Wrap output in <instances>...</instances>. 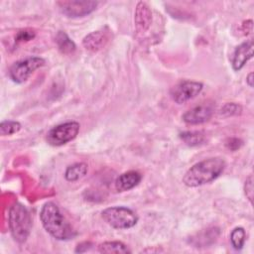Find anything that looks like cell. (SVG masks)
<instances>
[{
  "instance_id": "10",
  "label": "cell",
  "mask_w": 254,
  "mask_h": 254,
  "mask_svg": "<svg viewBox=\"0 0 254 254\" xmlns=\"http://www.w3.org/2000/svg\"><path fill=\"white\" fill-rule=\"evenodd\" d=\"M253 57V42L247 41L239 45L232 56L231 64L234 70L241 69L244 64Z\"/></svg>"
},
{
  "instance_id": "3",
  "label": "cell",
  "mask_w": 254,
  "mask_h": 254,
  "mask_svg": "<svg viewBox=\"0 0 254 254\" xmlns=\"http://www.w3.org/2000/svg\"><path fill=\"white\" fill-rule=\"evenodd\" d=\"M8 224L13 238L19 243H24L30 235L32 220L29 211L22 203L15 202L11 205L8 214Z\"/></svg>"
},
{
  "instance_id": "6",
  "label": "cell",
  "mask_w": 254,
  "mask_h": 254,
  "mask_svg": "<svg viewBox=\"0 0 254 254\" xmlns=\"http://www.w3.org/2000/svg\"><path fill=\"white\" fill-rule=\"evenodd\" d=\"M79 127V123L76 121H68L59 124L47 133L46 140L52 146H63L77 136Z\"/></svg>"
},
{
  "instance_id": "22",
  "label": "cell",
  "mask_w": 254,
  "mask_h": 254,
  "mask_svg": "<svg viewBox=\"0 0 254 254\" xmlns=\"http://www.w3.org/2000/svg\"><path fill=\"white\" fill-rule=\"evenodd\" d=\"M244 192L246 197L249 199L251 203H253V178L252 176H249L244 185Z\"/></svg>"
},
{
  "instance_id": "4",
  "label": "cell",
  "mask_w": 254,
  "mask_h": 254,
  "mask_svg": "<svg viewBox=\"0 0 254 254\" xmlns=\"http://www.w3.org/2000/svg\"><path fill=\"white\" fill-rule=\"evenodd\" d=\"M101 216L109 226L116 229H128L138 222V215L125 206L107 207L101 212Z\"/></svg>"
},
{
  "instance_id": "1",
  "label": "cell",
  "mask_w": 254,
  "mask_h": 254,
  "mask_svg": "<svg viewBox=\"0 0 254 254\" xmlns=\"http://www.w3.org/2000/svg\"><path fill=\"white\" fill-rule=\"evenodd\" d=\"M40 219L46 231L58 240H69L76 235V232L61 212L59 206L52 201H48L42 206Z\"/></svg>"
},
{
  "instance_id": "20",
  "label": "cell",
  "mask_w": 254,
  "mask_h": 254,
  "mask_svg": "<svg viewBox=\"0 0 254 254\" xmlns=\"http://www.w3.org/2000/svg\"><path fill=\"white\" fill-rule=\"evenodd\" d=\"M36 37V33L33 30L30 29H24L21 30L17 33L16 37H15V42L19 43V42H28L33 40Z\"/></svg>"
},
{
  "instance_id": "12",
  "label": "cell",
  "mask_w": 254,
  "mask_h": 254,
  "mask_svg": "<svg viewBox=\"0 0 254 254\" xmlns=\"http://www.w3.org/2000/svg\"><path fill=\"white\" fill-rule=\"evenodd\" d=\"M109 33L103 30H98L87 34L83 40L82 45L83 47L91 52H97L103 49L107 43L109 42Z\"/></svg>"
},
{
  "instance_id": "11",
  "label": "cell",
  "mask_w": 254,
  "mask_h": 254,
  "mask_svg": "<svg viewBox=\"0 0 254 254\" xmlns=\"http://www.w3.org/2000/svg\"><path fill=\"white\" fill-rule=\"evenodd\" d=\"M134 22L138 33L146 32L152 23V12L145 2H138L135 9Z\"/></svg>"
},
{
  "instance_id": "8",
  "label": "cell",
  "mask_w": 254,
  "mask_h": 254,
  "mask_svg": "<svg viewBox=\"0 0 254 254\" xmlns=\"http://www.w3.org/2000/svg\"><path fill=\"white\" fill-rule=\"evenodd\" d=\"M60 11L68 18L84 17L92 13L98 2L96 1H58Z\"/></svg>"
},
{
  "instance_id": "18",
  "label": "cell",
  "mask_w": 254,
  "mask_h": 254,
  "mask_svg": "<svg viewBox=\"0 0 254 254\" xmlns=\"http://www.w3.org/2000/svg\"><path fill=\"white\" fill-rule=\"evenodd\" d=\"M245 238H246V233L244 228L242 227H236L231 231L230 234V241L234 249L240 250L243 248L244 243H245Z\"/></svg>"
},
{
  "instance_id": "5",
  "label": "cell",
  "mask_w": 254,
  "mask_h": 254,
  "mask_svg": "<svg viewBox=\"0 0 254 254\" xmlns=\"http://www.w3.org/2000/svg\"><path fill=\"white\" fill-rule=\"evenodd\" d=\"M45 64V60L40 57H31L14 63L9 68V76L16 83L25 82L32 73Z\"/></svg>"
},
{
  "instance_id": "15",
  "label": "cell",
  "mask_w": 254,
  "mask_h": 254,
  "mask_svg": "<svg viewBox=\"0 0 254 254\" xmlns=\"http://www.w3.org/2000/svg\"><path fill=\"white\" fill-rule=\"evenodd\" d=\"M87 173V165L85 163H75L68 166L64 173V178L68 182H76L83 178Z\"/></svg>"
},
{
  "instance_id": "17",
  "label": "cell",
  "mask_w": 254,
  "mask_h": 254,
  "mask_svg": "<svg viewBox=\"0 0 254 254\" xmlns=\"http://www.w3.org/2000/svg\"><path fill=\"white\" fill-rule=\"evenodd\" d=\"M181 140L188 146L194 147L202 144L205 140L204 134L200 131H186L180 134Z\"/></svg>"
},
{
  "instance_id": "19",
  "label": "cell",
  "mask_w": 254,
  "mask_h": 254,
  "mask_svg": "<svg viewBox=\"0 0 254 254\" xmlns=\"http://www.w3.org/2000/svg\"><path fill=\"white\" fill-rule=\"evenodd\" d=\"M21 129V124L18 121L4 120L0 123V133L2 136H9L19 132Z\"/></svg>"
},
{
  "instance_id": "14",
  "label": "cell",
  "mask_w": 254,
  "mask_h": 254,
  "mask_svg": "<svg viewBox=\"0 0 254 254\" xmlns=\"http://www.w3.org/2000/svg\"><path fill=\"white\" fill-rule=\"evenodd\" d=\"M56 43H57L59 51L64 55H70L76 49L74 42L64 31H59L57 33Z\"/></svg>"
},
{
  "instance_id": "2",
  "label": "cell",
  "mask_w": 254,
  "mask_h": 254,
  "mask_svg": "<svg viewBox=\"0 0 254 254\" xmlns=\"http://www.w3.org/2000/svg\"><path fill=\"white\" fill-rule=\"evenodd\" d=\"M225 169V162L221 158H208L190 167L183 177V183L189 188H196L211 183L217 179Z\"/></svg>"
},
{
  "instance_id": "24",
  "label": "cell",
  "mask_w": 254,
  "mask_h": 254,
  "mask_svg": "<svg viewBox=\"0 0 254 254\" xmlns=\"http://www.w3.org/2000/svg\"><path fill=\"white\" fill-rule=\"evenodd\" d=\"M246 83L250 86L253 87V72H250L247 77H246Z\"/></svg>"
},
{
  "instance_id": "16",
  "label": "cell",
  "mask_w": 254,
  "mask_h": 254,
  "mask_svg": "<svg viewBox=\"0 0 254 254\" xmlns=\"http://www.w3.org/2000/svg\"><path fill=\"white\" fill-rule=\"evenodd\" d=\"M98 251L101 253H130L128 247L120 241H106L98 245Z\"/></svg>"
},
{
  "instance_id": "9",
  "label": "cell",
  "mask_w": 254,
  "mask_h": 254,
  "mask_svg": "<svg viewBox=\"0 0 254 254\" xmlns=\"http://www.w3.org/2000/svg\"><path fill=\"white\" fill-rule=\"evenodd\" d=\"M213 111L214 107L212 103L203 102L193 106L192 108L189 109L186 113H184L183 120L190 125L202 124L211 118Z\"/></svg>"
},
{
  "instance_id": "7",
  "label": "cell",
  "mask_w": 254,
  "mask_h": 254,
  "mask_svg": "<svg viewBox=\"0 0 254 254\" xmlns=\"http://www.w3.org/2000/svg\"><path fill=\"white\" fill-rule=\"evenodd\" d=\"M202 83L192 80H182L172 87L170 93L172 99L178 103L183 104L194 98L202 90Z\"/></svg>"
},
{
  "instance_id": "21",
  "label": "cell",
  "mask_w": 254,
  "mask_h": 254,
  "mask_svg": "<svg viewBox=\"0 0 254 254\" xmlns=\"http://www.w3.org/2000/svg\"><path fill=\"white\" fill-rule=\"evenodd\" d=\"M221 111L226 115H236V114H240L241 106L236 103H227L223 106Z\"/></svg>"
},
{
  "instance_id": "23",
  "label": "cell",
  "mask_w": 254,
  "mask_h": 254,
  "mask_svg": "<svg viewBox=\"0 0 254 254\" xmlns=\"http://www.w3.org/2000/svg\"><path fill=\"white\" fill-rule=\"evenodd\" d=\"M241 145H242V141L239 140V139H237V138H231V139H229V140L226 142L227 148L230 149V150H233V151L239 149V148L241 147Z\"/></svg>"
},
{
  "instance_id": "13",
  "label": "cell",
  "mask_w": 254,
  "mask_h": 254,
  "mask_svg": "<svg viewBox=\"0 0 254 254\" xmlns=\"http://www.w3.org/2000/svg\"><path fill=\"white\" fill-rule=\"evenodd\" d=\"M142 180V175L137 171L125 172L115 180V189L117 191H127L139 185Z\"/></svg>"
}]
</instances>
